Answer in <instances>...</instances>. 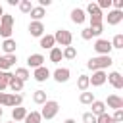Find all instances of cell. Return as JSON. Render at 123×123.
Here are the masks:
<instances>
[{"mask_svg": "<svg viewBox=\"0 0 123 123\" xmlns=\"http://www.w3.org/2000/svg\"><path fill=\"white\" fill-rule=\"evenodd\" d=\"M111 63H113L111 56H94L86 62V67L92 69V71H106Z\"/></svg>", "mask_w": 123, "mask_h": 123, "instance_id": "cell-1", "label": "cell"}, {"mask_svg": "<svg viewBox=\"0 0 123 123\" xmlns=\"http://www.w3.org/2000/svg\"><path fill=\"white\" fill-rule=\"evenodd\" d=\"M12 33H13V15L4 13L0 17V37L2 38H12Z\"/></svg>", "mask_w": 123, "mask_h": 123, "instance_id": "cell-2", "label": "cell"}, {"mask_svg": "<svg viewBox=\"0 0 123 123\" xmlns=\"http://www.w3.org/2000/svg\"><path fill=\"white\" fill-rule=\"evenodd\" d=\"M60 111V104L56 100H46L42 104V110H40V117L42 119H54Z\"/></svg>", "mask_w": 123, "mask_h": 123, "instance_id": "cell-3", "label": "cell"}, {"mask_svg": "<svg viewBox=\"0 0 123 123\" xmlns=\"http://www.w3.org/2000/svg\"><path fill=\"white\" fill-rule=\"evenodd\" d=\"M23 104V94H8L4 92L2 94V100H0V106H6V108H17Z\"/></svg>", "mask_w": 123, "mask_h": 123, "instance_id": "cell-4", "label": "cell"}, {"mask_svg": "<svg viewBox=\"0 0 123 123\" xmlns=\"http://www.w3.org/2000/svg\"><path fill=\"white\" fill-rule=\"evenodd\" d=\"M54 40H56V44H60V46H71V42H73V35L67 31V29H58L56 33H54Z\"/></svg>", "mask_w": 123, "mask_h": 123, "instance_id": "cell-5", "label": "cell"}, {"mask_svg": "<svg viewBox=\"0 0 123 123\" xmlns=\"http://www.w3.org/2000/svg\"><path fill=\"white\" fill-rule=\"evenodd\" d=\"M94 50L98 52V56H110V52H111L113 48H111L110 40H106V38H96V42H94Z\"/></svg>", "mask_w": 123, "mask_h": 123, "instance_id": "cell-6", "label": "cell"}, {"mask_svg": "<svg viewBox=\"0 0 123 123\" xmlns=\"http://www.w3.org/2000/svg\"><path fill=\"white\" fill-rule=\"evenodd\" d=\"M15 62H17L15 54H4V56H0V71H10V67L15 65Z\"/></svg>", "mask_w": 123, "mask_h": 123, "instance_id": "cell-7", "label": "cell"}, {"mask_svg": "<svg viewBox=\"0 0 123 123\" xmlns=\"http://www.w3.org/2000/svg\"><path fill=\"white\" fill-rule=\"evenodd\" d=\"M108 79V73L106 71H92V77H88V83L90 86H102Z\"/></svg>", "mask_w": 123, "mask_h": 123, "instance_id": "cell-8", "label": "cell"}, {"mask_svg": "<svg viewBox=\"0 0 123 123\" xmlns=\"http://www.w3.org/2000/svg\"><path fill=\"white\" fill-rule=\"evenodd\" d=\"M50 75H52V73H50V69H48L46 65H40V67H37V69L33 71V79H35L37 83H44Z\"/></svg>", "mask_w": 123, "mask_h": 123, "instance_id": "cell-9", "label": "cell"}, {"mask_svg": "<svg viewBox=\"0 0 123 123\" xmlns=\"http://www.w3.org/2000/svg\"><path fill=\"white\" fill-rule=\"evenodd\" d=\"M113 88H117V90H121L123 88V77H121V73L119 71H111V73H108V79H106Z\"/></svg>", "mask_w": 123, "mask_h": 123, "instance_id": "cell-10", "label": "cell"}, {"mask_svg": "<svg viewBox=\"0 0 123 123\" xmlns=\"http://www.w3.org/2000/svg\"><path fill=\"white\" fill-rule=\"evenodd\" d=\"M29 33H31V37L40 38V37L44 35V25H42V21H31V23H29Z\"/></svg>", "mask_w": 123, "mask_h": 123, "instance_id": "cell-11", "label": "cell"}, {"mask_svg": "<svg viewBox=\"0 0 123 123\" xmlns=\"http://www.w3.org/2000/svg\"><path fill=\"white\" fill-rule=\"evenodd\" d=\"M44 56L42 54H31V56H27V65L29 67H33V69H37V67H40V65H44Z\"/></svg>", "mask_w": 123, "mask_h": 123, "instance_id": "cell-12", "label": "cell"}, {"mask_svg": "<svg viewBox=\"0 0 123 123\" xmlns=\"http://www.w3.org/2000/svg\"><path fill=\"white\" fill-rule=\"evenodd\" d=\"M69 77H71V71H69L67 67H58V69L54 71V79H56V83H67Z\"/></svg>", "mask_w": 123, "mask_h": 123, "instance_id": "cell-13", "label": "cell"}, {"mask_svg": "<svg viewBox=\"0 0 123 123\" xmlns=\"http://www.w3.org/2000/svg\"><path fill=\"white\" fill-rule=\"evenodd\" d=\"M104 104H106L108 108H113V110H123V98L117 96V94H110Z\"/></svg>", "mask_w": 123, "mask_h": 123, "instance_id": "cell-14", "label": "cell"}, {"mask_svg": "<svg viewBox=\"0 0 123 123\" xmlns=\"http://www.w3.org/2000/svg\"><path fill=\"white\" fill-rule=\"evenodd\" d=\"M85 19H86L85 10H81V8H73V10H71V21H73V23L83 25V23H85Z\"/></svg>", "mask_w": 123, "mask_h": 123, "instance_id": "cell-15", "label": "cell"}, {"mask_svg": "<svg viewBox=\"0 0 123 123\" xmlns=\"http://www.w3.org/2000/svg\"><path fill=\"white\" fill-rule=\"evenodd\" d=\"M123 21V12L119 10H108V25H117Z\"/></svg>", "mask_w": 123, "mask_h": 123, "instance_id": "cell-16", "label": "cell"}, {"mask_svg": "<svg viewBox=\"0 0 123 123\" xmlns=\"http://www.w3.org/2000/svg\"><path fill=\"white\" fill-rule=\"evenodd\" d=\"M54 46H56L54 35H42V37H40V48H44V50H52Z\"/></svg>", "mask_w": 123, "mask_h": 123, "instance_id": "cell-17", "label": "cell"}, {"mask_svg": "<svg viewBox=\"0 0 123 123\" xmlns=\"http://www.w3.org/2000/svg\"><path fill=\"white\" fill-rule=\"evenodd\" d=\"M15 48H17V42L13 38H4L2 40V50L4 54H15Z\"/></svg>", "mask_w": 123, "mask_h": 123, "instance_id": "cell-18", "label": "cell"}, {"mask_svg": "<svg viewBox=\"0 0 123 123\" xmlns=\"http://www.w3.org/2000/svg\"><path fill=\"white\" fill-rule=\"evenodd\" d=\"M90 108H92V110H90V113H92V115H96V117H98V115H102V113H106V104H104L102 100H94V102L90 104Z\"/></svg>", "mask_w": 123, "mask_h": 123, "instance_id": "cell-19", "label": "cell"}, {"mask_svg": "<svg viewBox=\"0 0 123 123\" xmlns=\"http://www.w3.org/2000/svg\"><path fill=\"white\" fill-rule=\"evenodd\" d=\"M25 115H27V110H25L23 106H17V108H13V110H12V121H15V123L23 121V119H25Z\"/></svg>", "mask_w": 123, "mask_h": 123, "instance_id": "cell-20", "label": "cell"}, {"mask_svg": "<svg viewBox=\"0 0 123 123\" xmlns=\"http://www.w3.org/2000/svg\"><path fill=\"white\" fill-rule=\"evenodd\" d=\"M23 85H25V83H21L19 79L12 77V79H10V83H8V88H10V90H12L13 94H19V92L23 90Z\"/></svg>", "mask_w": 123, "mask_h": 123, "instance_id": "cell-21", "label": "cell"}, {"mask_svg": "<svg viewBox=\"0 0 123 123\" xmlns=\"http://www.w3.org/2000/svg\"><path fill=\"white\" fill-rule=\"evenodd\" d=\"M12 77H13L12 71H0V92H4L8 88V83H10Z\"/></svg>", "mask_w": 123, "mask_h": 123, "instance_id": "cell-22", "label": "cell"}, {"mask_svg": "<svg viewBox=\"0 0 123 123\" xmlns=\"http://www.w3.org/2000/svg\"><path fill=\"white\" fill-rule=\"evenodd\" d=\"M29 13H31V19H33V21H40V19L46 15V10L40 8V6H33V10H31Z\"/></svg>", "mask_w": 123, "mask_h": 123, "instance_id": "cell-23", "label": "cell"}, {"mask_svg": "<svg viewBox=\"0 0 123 123\" xmlns=\"http://www.w3.org/2000/svg\"><path fill=\"white\" fill-rule=\"evenodd\" d=\"M13 77H15V79H19L21 83H25V81H29V79H31V73H29V69H27V67H17V69H15V73H13Z\"/></svg>", "mask_w": 123, "mask_h": 123, "instance_id": "cell-24", "label": "cell"}, {"mask_svg": "<svg viewBox=\"0 0 123 123\" xmlns=\"http://www.w3.org/2000/svg\"><path fill=\"white\" fill-rule=\"evenodd\" d=\"M88 86H90V83H88V75H79V79H77V88L81 90V92H86L88 90Z\"/></svg>", "mask_w": 123, "mask_h": 123, "instance_id": "cell-25", "label": "cell"}, {"mask_svg": "<svg viewBox=\"0 0 123 123\" xmlns=\"http://www.w3.org/2000/svg\"><path fill=\"white\" fill-rule=\"evenodd\" d=\"M46 100H48V98H46V90H35V92H33V102H35V104L42 106Z\"/></svg>", "mask_w": 123, "mask_h": 123, "instance_id": "cell-26", "label": "cell"}, {"mask_svg": "<svg viewBox=\"0 0 123 123\" xmlns=\"http://www.w3.org/2000/svg\"><path fill=\"white\" fill-rule=\"evenodd\" d=\"M23 121H25V123H40V121H42L40 111H27V115H25Z\"/></svg>", "mask_w": 123, "mask_h": 123, "instance_id": "cell-27", "label": "cell"}, {"mask_svg": "<svg viewBox=\"0 0 123 123\" xmlns=\"http://www.w3.org/2000/svg\"><path fill=\"white\" fill-rule=\"evenodd\" d=\"M62 56H63L65 60H75V58H77V50H75V46H65V48L62 50Z\"/></svg>", "mask_w": 123, "mask_h": 123, "instance_id": "cell-28", "label": "cell"}, {"mask_svg": "<svg viewBox=\"0 0 123 123\" xmlns=\"http://www.w3.org/2000/svg\"><path fill=\"white\" fill-rule=\"evenodd\" d=\"M79 102H81V104H85V106H90V104L94 102V94H92V92H88V90H86V92H81Z\"/></svg>", "mask_w": 123, "mask_h": 123, "instance_id": "cell-29", "label": "cell"}, {"mask_svg": "<svg viewBox=\"0 0 123 123\" xmlns=\"http://www.w3.org/2000/svg\"><path fill=\"white\" fill-rule=\"evenodd\" d=\"M62 48H58V46H54L52 50H50V62H54V63H58V62H62Z\"/></svg>", "mask_w": 123, "mask_h": 123, "instance_id": "cell-30", "label": "cell"}, {"mask_svg": "<svg viewBox=\"0 0 123 123\" xmlns=\"http://www.w3.org/2000/svg\"><path fill=\"white\" fill-rule=\"evenodd\" d=\"M85 13H88L90 17H94V15H102V10H100L94 2H90V4L86 6V12H85Z\"/></svg>", "mask_w": 123, "mask_h": 123, "instance_id": "cell-31", "label": "cell"}, {"mask_svg": "<svg viewBox=\"0 0 123 123\" xmlns=\"http://www.w3.org/2000/svg\"><path fill=\"white\" fill-rule=\"evenodd\" d=\"M110 44H111V48H117V50H121L123 48V35L121 33H117L111 40H110Z\"/></svg>", "mask_w": 123, "mask_h": 123, "instance_id": "cell-32", "label": "cell"}, {"mask_svg": "<svg viewBox=\"0 0 123 123\" xmlns=\"http://www.w3.org/2000/svg\"><path fill=\"white\" fill-rule=\"evenodd\" d=\"M19 10H21L23 13H29V12L33 10V4H31V0H19Z\"/></svg>", "mask_w": 123, "mask_h": 123, "instance_id": "cell-33", "label": "cell"}, {"mask_svg": "<svg viewBox=\"0 0 123 123\" xmlns=\"http://www.w3.org/2000/svg\"><path fill=\"white\" fill-rule=\"evenodd\" d=\"M96 123H115V121H113V117L106 111V113H102V115L96 117Z\"/></svg>", "mask_w": 123, "mask_h": 123, "instance_id": "cell-34", "label": "cell"}, {"mask_svg": "<svg viewBox=\"0 0 123 123\" xmlns=\"http://www.w3.org/2000/svg\"><path fill=\"white\" fill-rule=\"evenodd\" d=\"M88 29H90L92 37H100V35H102V31H104V23H100V25H90Z\"/></svg>", "mask_w": 123, "mask_h": 123, "instance_id": "cell-35", "label": "cell"}, {"mask_svg": "<svg viewBox=\"0 0 123 123\" xmlns=\"http://www.w3.org/2000/svg\"><path fill=\"white\" fill-rule=\"evenodd\" d=\"M83 123H96V115H92L90 111L83 113Z\"/></svg>", "mask_w": 123, "mask_h": 123, "instance_id": "cell-36", "label": "cell"}, {"mask_svg": "<svg viewBox=\"0 0 123 123\" xmlns=\"http://www.w3.org/2000/svg\"><path fill=\"white\" fill-rule=\"evenodd\" d=\"M96 6H98L100 10H106V8L110 10V8H111V0H98V2H96Z\"/></svg>", "mask_w": 123, "mask_h": 123, "instance_id": "cell-37", "label": "cell"}, {"mask_svg": "<svg viewBox=\"0 0 123 123\" xmlns=\"http://www.w3.org/2000/svg\"><path fill=\"white\" fill-rule=\"evenodd\" d=\"M81 38H83V40H90V38H92V33H90V29H88V27L81 31Z\"/></svg>", "mask_w": 123, "mask_h": 123, "instance_id": "cell-38", "label": "cell"}, {"mask_svg": "<svg viewBox=\"0 0 123 123\" xmlns=\"http://www.w3.org/2000/svg\"><path fill=\"white\" fill-rule=\"evenodd\" d=\"M111 117H113L115 123H121V121H123V110H115V113H113Z\"/></svg>", "mask_w": 123, "mask_h": 123, "instance_id": "cell-39", "label": "cell"}, {"mask_svg": "<svg viewBox=\"0 0 123 123\" xmlns=\"http://www.w3.org/2000/svg\"><path fill=\"white\" fill-rule=\"evenodd\" d=\"M111 6H113V10L123 12V0H111Z\"/></svg>", "mask_w": 123, "mask_h": 123, "instance_id": "cell-40", "label": "cell"}, {"mask_svg": "<svg viewBox=\"0 0 123 123\" xmlns=\"http://www.w3.org/2000/svg\"><path fill=\"white\" fill-rule=\"evenodd\" d=\"M50 4H52V0H38V6L40 8H48Z\"/></svg>", "mask_w": 123, "mask_h": 123, "instance_id": "cell-41", "label": "cell"}, {"mask_svg": "<svg viewBox=\"0 0 123 123\" xmlns=\"http://www.w3.org/2000/svg\"><path fill=\"white\" fill-rule=\"evenodd\" d=\"M10 6H19V0H8Z\"/></svg>", "mask_w": 123, "mask_h": 123, "instance_id": "cell-42", "label": "cell"}, {"mask_svg": "<svg viewBox=\"0 0 123 123\" xmlns=\"http://www.w3.org/2000/svg\"><path fill=\"white\" fill-rule=\"evenodd\" d=\"M4 15V8H2V4H0V17Z\"/></svg>", "mask_w": 123, "mask_h": 123, "instance_id": "cell-43", "label": "cell"}, {"mask_svg": "<svg viewBox=\"0 0 123 123\" xmlns=\"http://www.w3.org/2000/svg\"><path fill=\"white\" fill-rule=\"evenodd\" d=\"M63 123H75V119H65Z\"/></svg>", "mask_w": 123, "mask_h": 123, "instance_id": "cell-44", "label": "cell"}, {"mask_svg": "<svg viewBox=\"0 0 123 123\" xmlns=\"http://www.w3.org/2000/svg\"><path fill=\"white\" fill-rule=\"evenodd\" d=\"M2 113H4V110H2V108H0V117H2Z\"/></svg>", "mask_w": 123, "mask_h": 123, "instance_id": "cell-45", "label": "cell"}, {"mask_svg": "<svg viewBox=\"0 0 123 123\" xmlns=\"http://www.w3.org/2000/svg\"><path fill=\"white\" fill-rule=\"evenodd\" d=\"M2 94H4V92H0V100H2Z\"/></svg>", "mask_w": 123, "mask_h": 123, "instance_id": "cell-46", "label": "cell"}, {"mask_svg": "<svg viewBox=\"0 0 123 123\" xmlns=\"http://www.w3.org/2000/svg\"><path fill=\"white\" fill-rule=\"evenodd\" d=\"M10 123H15V121H10Z\"/></svg>", "mask_w": 123, "mask_h": 123, "instance_id": "cell-47", "label": "cell"}]
</instances>
